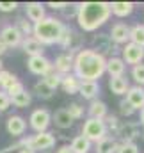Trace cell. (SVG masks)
I'll list each match as a JSON object with an SVG mask.
<instances>
[{
    "mask_svg": "<svg viewBox=\"0 0 144 153\" xmlns=\"http://www.w3.org/2000/svg\"><path fill=\"white\" fill-rule=\"evenodd\" d=\"M11 105V98L7 96L5 91H0V112H5Z\"/></svg>",
    "mask_w": 144,
    "mask_h": 153,
    "instance_id": "obj_37",
    "label": "cell"
},
{
    "mask_svg": "<svg viewBox=\"0 0 144 153\" xmlns=\"http://www.w3.org/2000/svg\"><path fill=\"white\" fill-rule=\"evenodd\" d=\"M132 11H134L132 2H112L110 4V14H116L119 18H125V16L132 14Z\"/></svg>",
    "mask_w": 144,
    "mask_h": 153,
    "instance_id": "obj_18",
    "label": "cell"
},
{
    "mask_svg": "<svg viewBox=\"0 0 144 153\" xmlns=\"http://www.w3.org/2000/svg\"><path fill=\"white\" fill-rule=\"evenodd\" d=\"M123 62H126V64H141V61L144 59V48L141 46H137V45H134V43H126L125 46H123Z\"/></svg>",
    "mask_w": 144,
    "mask_h": 153,
    "instance_id": "obj_8",
    "label": "cell"
},
{
    "mask_svg": "<svg viewBox=\"0 0 144 153\" xmlns=\"http://www.w3.org/2000/svg\"><path fill=\"white\" fill-rule=\"evenodd\" d=\"M116 153H139V148H137L135 143H125L123 141L121 144H117Z\"/></svg>",
    "mask_w": 144,
    "mask_h": 153,
    "instance_id": "obj_32",
    "label": "cell"
},
{
    "mask_svg": "<svg viewBox=\"0 0 144 153\" xmlns=\"http://www.w3.org/2000/svg\"><path fill=\"white\" fill-rule=\"evenodd\" d=\"M110 39L117 45H126L130 41V27L125 23H116L110 30Z\"/></svg>",
    "mask_w": 144,
    "mask_h": 153,
    "instance_id": "obj_11",
    "label": "cell"
},
{
    "mask_svg": "<svg viewBox=\"0 0 144 153\" xmlns=\"http://www.w3.org/2000/svg\"><path fill=\"white\" fill-rule=\"evenodd\" d=\"M30 126L39 132H46V128L50 126V121H52V114L46 111V109H36L32 114H30Z\"/></svg>",
    "mask_w": 144,
    "mask_h": 153,
    "instance_id": "obj_7",
    "label": "cell"
},
{
    "mask_svg": "<svg viewBox=\"0 0 144 153\" xmlns=\"http://www.w3.org/2000/svg\"><path fill=\"white\" fill-rule=\"evenodd\" d=\"M16 7H18V2H2L0 0V11H4V13H11Z\"/></svg>",
    "mask_w": 144,
    "mask_h": 153,
    "instance_id": "obj_38",
    "label": "cell"
},
{
    "mask_svg": "<svg viewBox=\"0 0 144 153\" xmlns=\"http://www.w3.org/2000/svg\"><path fill=\"white\" fill-rule=\"evenodd\" d=\"M141 123H143V126H144V109H141Z\"/></svg>",
    "mask_w": 144,
    "mask_h": 153,
    "instance_id": "obj_44",
    "label": "cell"
},
{
    "mask_svg": "<svg viewBox=\"0 0 144 153\" xmlns=\"http://www.w3.org/2000/svg\"><path fill=\"white\" fill-rule=\"evenodd\" d=\"M108 87H110V91L114 93V94H126V91H128V82H126V78L125 76H114V78H110L108 80Z\"/></svg>",
    "mask_w": 144,
    "mask_h": 153,
    "instance_id": "obj_20",
    "label": "cell"
},
{
    "mask_svg": "<svg viewBox=\"0 0 144 153\" xmlns=\"http://www.w3.org/2000/svg\"><path fill=\"white\" fill-rule=\"evenodd\" d=\"M57 153H73V152H71L70 146H61V148L57 150Z\"/></svg>",
    "mask_w": 144,
    "mask_h": 153,
    "instance_id": "obj_41",
    "label": "cell"
},
{
    "mask_svg": "<svg viewBox=\"0 0 144 153\" xmlns=\"http://www.w3.org/2000/svg\"><path fill=\"white\" fill-rule=\"evenodd\" d=\"M103 123H105V128H107V132H108V130H112V128H114V130H116V132L119 134L121 126H119V121H117V117H116V116H107Z\"/></svg>",
    "mask_w": 144,
    "mask_h": 153,
    "instance_id": "obj_35",
    "label": "cell"
},
{
    "mask_svg": "<svg viewBox=\"0 0 144 153\" xmlns=\"http://www.w3.org/2000/svg\"><path fill=\"white\" fill-rule=\"evenodd\" d=\"M34 93H36L39 98H43V100H48V98H52V94H53V91L41 80V82H37L36 85H34Z\"/></svg>",
    "mask_w": 144,
    "mask_h": 153,
    "instance_id": "obj_29",
    "label": "cell"
},
{
    "mask_svg": "<svg viewBox=\"0 0 144 153\" xmlns=\"http://www.w3.org/2000/svg\"><path fill=\"white\" fill-rule=\"evenodd\" d=\"M16 29L20 30L22 36H27V38H29V36L32 34V25H30L27 20H18V27H16Z\"/></svg>",
    "mask_w": 144,
    "mask_h": 153,
    "instance_id": "obj_34",
    "label": "cell"
},
{
    "mask_svg": "<svg viewBox=\"0 0 144 153\" xmlns=\"http://www.w3.org/2000/svg\"><path fill=\"white\" fill-rule=\"evenodd\" d=\"M52 119L55 121V125H57L59 128H71V126H73V119H71V116L68 114V111H66V109L57 111L55 114L52 116Z\"/></svg>",
    "mask_w": 144,
    "mask_h": 153,
    "instance_id": "obj_22",
    "label": "cell"
},
{
    "mask_svg": "<svg viewBox=\"0 0 144 153\" xmlns=\"http://www.w3.org/2000/svg\"><path fill=\"white\" fill-rule=\"evenodd\" d=\"M27 66H29V71H30V73L39 75V76L48 75V73L53 70L52 62H50L45 55H34V57H29Z\"/></svg>",
    "mask_w": 144,
    "mask_h": 153,
    "instance_id": "obj_6",
    "label": "cell"
},
{
    "mask_svg": "<svg viewBox=\"0 0 144 153\" xmlns=\"http://www.w3.org/2000/svg\"><path fill=\"white\" fill-rule=\"evenodd\" d=\"M27 18L30 20V22H41L43 18H46V14H45V5L43 4H39V2H29L27 4Z\"/></svg>",
    "mask_w": 144,
    "mask_h": 153,
    "instance_id": "obj_14",
    "label": "cell"
},
{
    "mask_svg": "<svg viewBox=\"0 0 144 153\" xmlns=\"http://www.w3.org/2000/svg\"><path fill=\"white\" fill-rule=\"evenodd\" d=\"M134 111H141L144 109V89L135 85V87H128L126 91V100H125Z\"/></svg>",
    "mask_w": 144,
    "mask_h": 153,
    "instance_id": "obj_10",
    "label": "cell"
},
{
    "mask_svg": "<svg viewBox=\"0 0 144 153\" xmlns=\"http://www.w3.org/2000/svg\"><path fill=\"white\" fill-rule=\"evenodd\" d=\"M89 116L93 119H105L107 117V105L100 100H93L91 105H89Z\"/></svg>",
    "mask_w": 144,
    "mask_h": 153,
    "instance_id": "obj_21",
    "label": "cell"
},
{
    "mask_svg": "<svg viewBox=\"0 0 144 153\" xmlns=\"http://www.w3.org/2000/svg\"><path fill=\"white\" fill-rule=\"evenodd\" d=\"M20 153H36V152H32V150H29V148H22Z\"/></svg>",
    "mask_w": 144,
    "mask_h": 153,
    "instance_id": "obj_43",
    "label": "cell"
},
{
    "mask_svg": "<svg viewBox=\"0 0 144 153\" xmlns=\"http://www.w3.org/2000/svg\"><path fill=\"white\" fill-rule=\"evenodd\" d=\"M119 134L123 135V139H125V143H134L132 139H135V137H139V128H137L135 125H126V126H121V130H119Z\"/></svg>",
    "mask_w": 144,
    "mask_h": 153,
    "instance_id": "obj_27",
    "label": "cell"
},
{
    "mask_svg": "<svg viewBox=\"0 0 144 153\" xmlns=\"http://www.w3.org/2000/svg\"><path fill=\"white\" fill-rule=\"evenodd\" d=\"M48 5H50L52 9H62V7H66V4H64V2H57V4H55V2H50Z\"/></svg>",
    "mask_w": 144,
    "mask_h": 153,
    "instance_id": "obj_40",
    "label": "cell"
},
{
    "mask_svg": "<svg viewBox=\"0 0 144 153\" xmlns=\"http://www.w3.org/2000/svg\"><path fill=\"white\" fill-rule=\"evenodd\" d=\"M62 29H64V23L55 20V18H43L41 22L34 23L32 27V38L39 41L41 45H53V43H59V38L62 34Z\"/></svg>",
    "mask_w": 144,
    "mask_h": 153,
    "instance_id": "obj_3",
    "label": "cell"
},
{
    "mask_svg": "<svg viewBox=\"0 0 144 153\" xmlns=\"http://www.w3.org/2000/svg\"><path fill=\"white\" fill-rule=\"evenodd\" d=\"M22 146L29 148L32 152H36V150H50L52 146H55V137L50 132H39L36 135L29 137L27 141H23Z\"/></svg>",
    "mask_w": 144,
    "mask_h": 153,
    "instance_id": "obj_5",
    "label": "cell"
},
{
    "mask_svg": "<svg viewBox=\"0 0 144 153\" xmlns=\"http://www.w3.org/2000/svg\"><path fill=\"white\" fill-rule=\"evenodd\" d=\"M82 135L89 141V143H100L102 139L107 137V128H105V123L102 119H85L84 121V126H82Z\"/></svg>",
    "mask_w": 144,
    "mask_h": 153,
    "instance_id": "obj_4",
    "label": "cell"
},
{
    "mask_svg": "<svg viewBox=\"0 0 144 153\" xmlns=\"http://www.w3.org/2000/svg\"><path fill=\"white\" fill-rule=\"evenodd\" d=\"M5 52H7V46H5V45H4V43L0 41V55H4Z\"/></svg>",
    "mask_w": 144,
    "mask_h": 153,
    "instance_id": "obj_42",
    "label": "cell"
},
{
    "mask_svg": "<svg viewBox=\"0 0 144 153\" xmlns=\"http://www.w3.org/2000/svg\"><path fill=\"white\" fill-rule=\"evenodd\" d=\"M66 111H68V114L71 116L73 121H75V119H80V117L84 116V107H80L78 103H71Z\"/></svg>",
    "mask_w": 144,
    "mask_h": 153,
    "instance_id": "obj_33",
    "label": "cell"
},
{
    "mask_svg": "<svg viewBox=\"0 0 144 153\" xmlns=\"http://www.w3.org/2000/svg\"><path fill=\"white\" fill-rule=\"evenodd\" d=\"M61 78H62V75H59L57 71H53V70H52L48 75H45L43 82H45V84H46V85H48L52 91H55V89L61 85Z\"/></svg>",
    "mask_w": 144,
    "mask_h": 153,
    "instance_id": "obj_28",
    "label": "cell"
},
{
    "mask_svg": "<svg viewBox=\"0 0 144 153\" xmlns=\"http://www.w3.org/2000/svg\"><path fill=\"white\" fill-rule=\"evenodd\" d=\"M0 41H2L7 48H13V46L22 45L23 36L20 34V30H18L16 27L7 25V27H4V29H2V32H0Z\"/></svg>",
    "mask_w": 144,
    "mask_h": 153,
    "instance_id": "obj_9",
    "label": "cell"
},
{
    "mask_svg": "<svg viewBox=\"0 0 144 153\" xmlns=\"http://www.w3.org/2000/svg\"><path fill=\"white\" fill-rule=\"evenodd\" d=\"M71 152L73 153H89L91 150V143L84 137V135H78V137H75L71 141Z\"/></svg>",
    "mask_w": 144,
    "mask_h": 153,
    "instance_id": "obj_23",
    "label": "cell"
},
{
    "mask_svg": "<svg viewBox=\"0 0 144 153\" xmlns=\"http://www.w3.org/2000/svg\"><path fill=\"white\" fill-rule=\"evenodd\" d=\"M0 71H2V61H0Z\"/></svg>",
    "mask_w": 144,
    "mask_h": 153,
    "instance_id": "obj_45",
    "label": "cell"
},
{
    "mask_svg": "<svg viewBox=\"0 0 144 153\" xmlns=\"http://www.w3.org/2000/svg\"><path fill=\"white\" fill-rule=\"evenodd\" d=\"M30 102H32V96H30V93H29V91H22L20 94H16V96H13V98H11V103H13L14 107H20V109L29 107V105H30Z\"/></svg>",
    "mask_w": 144,
    "mask_h": 153,
    "instance_id": "obj_26",
    "label": "cell"
},
{
    "mask_svg": "<svg viewBox=\"0 0 144 153\" xmlns=\"http://www.w3.org/2000/svg\"><path fill=\"white\" fill-rule=\"evenodd\" d=\"M22 48H23V52H25L29 57L43 55V45H41L39 41H36L32 36H29V38H25L22 41Z\"/></svg>",
    "mask_w": 144,
    "mask_h": 153,
    "instance_id": "obj_15",
    "label": "cell"
},
{
    "mask_svg": "<svg viewBox=\"0 0 144 153\" xmlns=\"http://www.w3.org/2000/svg\"><path fill=\"white\" fill-rule=\"evenodd\" d=\"M110 18L108 2H84L76 7V22L82 30L93 32Z\"/></svg>",
    "mask_w": 144,
    "mask_h": 153,
    "instance_id": "obj_2",
    "label": "cell"
},
{
    "mask_svg": "<svg viewBox=\"0 0 144 153\" xmlns=\"http://www.w3.org/2000/svg\"><path fill=\"white\" fill-rule=\"evenodd\" d=\"M73 70V53H62L55 59V70L59 75H68Z\"/></svg>",
    "mask_w": 144,
    "mask_h": 153,
    "instance_id": "obj_12",
    "label": "cell"
},
{
    "mask_svg": "<svg viewBox=\"0 0 144 153\" xmlns=\"http://www.w3.org/2000/svg\"><path fill=\"white\" fill-rule=\"evenodd\" d=\"M61 85H62L64 93H68V94H75V93H78L80 80L73 75V73H68V75H62V78H61Z\"/></svg>",
    "mask_w": 144,
    "mask_h": 153,
    "instance_id": "obj_19",
    "label": "cell"
},
{
    "mask_svg": "<svg viewBox=\"0 0 144 153\" xmlns=\"http://www.w3.org/2000/svg\"><path fill=\"white\" fill-rule=\"evenodd\" d=\"M105 64L107 59L100 52L84 48L73 57V75L80 82H96L105 73Z\"/></svg>",
    "mask_w": 144,
    "mask_h": 153,
    "instance_id": "obj_1",
    "label": "cell"
},
{
    "mask_svg": "<svg viewBox=\"0 0 144 153\" xmlns=\"http://www.w3.org/2000/svg\"><path fill=\"white\" fill-rule=\"evenodd\" d=\"M119 111H121V114H123V116H132L134 112H135V111L126 103V102H121V103H119Z\"/></svg>",
    "mask_w": 144,
    "mask_h": 153,
    "instance_id": "obj_39",
    "label": "cell"
},
{
    "mask_svg": "<svg viewBox=\"0 0 144 153\" xmlns=\"http://www.w3.org/2000/svg\"><path fill=\"white\" fill-rule=\"evenodd\" d=\"M105 71H108L110 78L123 76V73H125V62L119 57H110L107 61V64H105Z\"/></svg>",
    "mask_w": 144,
    "mask_h": 153,
    "instance_id": "obj_16",
    "label": "cell"
},
{
    "mask_svg": "<svg viewBox=\"0 0 144 153\" xmlns=\"http://www.w3.org/2000/svg\"><path fill=\"white\" fill-rule=\"evenodd\" d=\"M128 43H134V45L144 48V25L139 23V25H134L130 29V41Z\"/></svg>",
    "mask_w": 144,
    "mask_h": 153,
    "instance_id": "obj_24",
    "label": "cell"
},
{
    "mask_svg": "<svg viewBox=\"0 0 144 153\" xmlns=\"http://www.w3.org/2000/svg\"><path fill=\"white\" fill-rule=\"evenodd\" d=\"M25 128H27V123H25V119L22 116H11L7 119V132L11 135H16V137L23 135Z\"/></svg>",
    "mask_w": 144,
    "mask_h": 153,
    "instance_id": "obj_13",
    "label": "cell"
},
{
    "mask_svg": "<svg viewBox=\"0 0 144 153\" xmlns=\"http://www.w3.org/2000/svg\"><path fill=\"white\" fill-rule=\"evenodd\" d=\"M78 93L85 98V100H94L100 93V85L98 82H80Z\"/></svg>",
    "mask_w": 144,
    "mask_h": 153,
    "instance_id": "obj_17",
    "label": "cell"
},
{
    "mask_svg": "<svg viewBox=\"0 0 144 153\" xmlns=\"http://www.w3.org/2000/svg\"><path fill=\"white\" fill-rule=\"evenodd\" d=\"M132 78L137 82L139 87L144 85V64H135L134 70H132Z\"/></svg>",
    "mask_w": 144,
    "mask_h": 153,
    "instance_id": "obj_31",
    "label": "cell"
},
{
    "mask_svg": "<svg viewBox=\"0 0 144 153\" xmlns=\"http://www.w3.org/2000/svg\"><path fill=\"white\" fill-rule=\"evenodd\" d=\"M14 82H18V78L13 75L11 71H5V70H2V71H0V87L7 89V87H9V85H13Z\"/></svg>",
    "mask_w": 144,
    "mask_h": 153,
    "instance_id": "obj_30",
    "label": "cell"
},
{
    "mask_svg": "<svg viewBox=\"0 0 144 153\" xmlns=\"http://www.w3.org/2000/svg\"><path fill=\"white\" fill-rule=\"evenodd\" d=\"M117 143L112 137H105L100 143H96V153H116Z\"/></svg>",
    "mask_w": 144,
    "mask_h": 153,
    "instance_id": "obj_25",
    "label": "cell"
},
{
    "mask_svg": "<svg viewBox=\"0 0 144 153\" xmlns=\"http://www.w3.org/2000/svg\"><path fill=\"white\" fill-rule=\"evenodd\" d=\"M22 91H25V87H23V84H22V82H14L13 85H9V87L5 89V93H7V96H9V98H13V96L20 94Z\"/></svg>",
    "mask_w": 144,
    "mask_h": 153,
    "instance_id": "obj_36",
    "label": "cell"
}]
</instances>
